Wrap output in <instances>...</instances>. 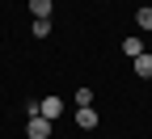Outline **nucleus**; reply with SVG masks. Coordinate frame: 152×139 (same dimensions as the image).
Listing matches in <instances>:
<instances>
[{
	"instance_id": "obj_9",
	"label": "nucleus",
	"mask_w": 152,
	"mask_h": 139,
	"mask_svg": "<svg viewBox=\"0 0 152 139\" xmlns=\"http://www.w3.org/2000/svg\"><path fill=\"white\" fill-rule=\"evenodd\" d=\"M76 106H93V89H80V93H76Z\"/></svg>"
},
{
	"instance_id": "obj_8",
	"label": "nucleus",
	"mask_w": 152,
	"mask_h": 139,
	"mask_svg": "<svg viewBox=\"0 0 152 139\" xmlns=\"http://www.w3.org/2000/svg\"><path fill=\"white\" fill-rule=\"evenodd\" d=\"M135 25H140V30H152V4H144V9L135 13Z\"/></svg>"
},
{
	"instance_id": "obj_3",
	"label": "nucleus",
	"mask_w": 152,
	"mask_h": 139,
	"mask_svg": "<svg viewBox=\"0 0 152 139\" xmlns=\"http://www.w3.org/2000/svg\"><path fill=\"white\" fill-rule=\"evenodd\" d=\"M38 114H42V118H51V122H55V118L64 114V101H59V97H42V101H38Z\"/></svg>"
},
{
	"instance_id": "obj_2",
	"label": "nucleus",
	"mask_w": 152,
	"mask_h": 139,
	"mask_svg": "<svg viewBox=\"0 0 152 139\" xmlns=\"http://www.w3.org/2000/svg\"><path fill=\"white\" fill-rule=\"evenodd\" d=\"M76 127L93 131V127H97V110H93V106H76Z\"/></svg>"
},
{
	"instance_id": "obj_7",
	"label": "nucleus",
	"mask_w": 152,
	"mask_h": 139,
	"mask_svg": "<svg viewBox=\"0 0 152 139\" xmlns=\"http://www.w3.org/2000/svg\"><path fill=\"white\" fill-rule=\"evenodd\" d=\"M123 55H131V59L144 55V42H140V38H123Z\"/></svg>"
},
{
	"instance_id": "obj_5",
	"label": "nucleus",
	"mask_w": 152,
	"mask_h": 139,
	"mask_svg": "<svg viewBox=\"0 0 152 139\" xmlns=\"http://www.w3.org/2000/svg\"><path fill=\"white\" fill-rule=\"evenodd\" d=\"M51 9H55V0H30V13L34 17H51Z\"/></svg>"
},
{
	"instance_id": "obj_1",
	"label": "nucleus",
	"mask_w": 152,
	"mask_h": 139,
	"mask_svg": "<svg viewBox=\"0 0 152 139\" xmlns=\"http://www.w3.org/2000/svg\"><path fill=\"white\" fill-rule=\"evenodd\" d=\"M26 135L30 139H51V118H42V114L30 118V122H26Z\"/></svg>"
},
{
	"instance_id": "obj_4",
	"label": "nucleus",
	"mask_w": 152,
	"mask_h": 139,
	"mask_svg": "<svg viewBox=\"0 0 152 139\" xmlns=\"http://www.w3.org/2000/svg\"><path fill=\"white\" fill-rule=\"evenodd\" d=\"M131 63H135V76H144V80H152V55H148V51H144V55H135Z\"/></svg>"
},
{
	"instance_id": "obj_6",
	"label": "nucleus",
	"mask_w": 152,
	"mask_h": 139,
	"mask_svg": "<svg viewBox=\"0 0 152 139\" xmlns=\"http://www.w3.org/2000/svg\"><path fill=\"white\" fill-rule=\"evenodd\" d=\"M30 34H34V38H47V34H51V17H34Z\"/></svg>"
}]
</instances>
